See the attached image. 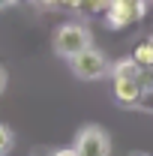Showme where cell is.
I'll use <instances>...</instances> for the list:
<instances>
[{
	"mask_svg": "<svg viewBox=\"0 0 153 156\" xmlns=\"http://www.w3.org/2000/svg\"><path fill=\"white\" fill-rule=\"evenodd\" d=\"M9 3H15V0H0V9H3V6H9Z\"/></svg>",
	"mask_w": 153,
	"mask_h": 156,
	"instance_id": "4fadbf2b",
	"label": "cell"
},
{
	"mask_svg": "<svg viewBox=\"0 0 153 156\" xmlns=\"http://www.w3.org/2000/svg\"><path fill=\"white\" fill-rule=\"evenodd\" d=\"M51 156H78V153H75V147H63V150H54Z\"/></svg>",
	"mask_w": 153,
	"mask_h": 156,
	"instance_id": "8fae6325",
	"label": "cell"
},
{
	"mask_svg": "<svg viewBox=\"0 0 153 156\" xmlns=\"http://www.w3.org/2000/svg\"><path fill=\"white\" fill-rule=\"evenodd\" d=\"M108 3H111V0H84V9H87V12H105Z\"/></svg>",
	"mask_w": 153,
	"mask_h": 156,
	"instance_id": "9c48e42d",
	"label": "cell"
},
{
	"mask_svg": "<svg viewBox=\"0 0 153 156\" xmlns=\"http://www.w3.org/2000/svg\"><path fill=\"white\" fill-rule=\"evenodd\" d=\"M75 153L78 156H108L111 153V141H108V135L99 126H84L78 132Z\"/></svg>",
	"mask_w": 153,
	"mask_h": 156,
	"instance_id": "277c9868",
	"label": "cell"
},
{
	"mask_svg": "<svg viewBox=\"0 0 153 156\" xmlns=\"http://www.w3.org/2000/svg\"><path fill=\"white\" fill-rule=\"evenodd\" d=\"M63 9H84V0H60Z\"/></svg>",
	"mask_w": 153,
	"mask_h": 156,
	"instance_id": "30bf717a",
	"label": "cell"
},
{
	"mask_svg": "<svg viewBox=\"0 0 153 156\" xmlns=\"http://www.w3.org/2000/svg\"><path fill=\"white\" fill-rule=\"evenodd\" d=\"M144 96L141 78H114V99L120 105H138Z\"/></svg>",
	"mask_w": 153,
	"mask_h": 156,
	"instance_id": "5b68a950",
	"label": "cell"
},
{
	"mask_svg": "<svg viewBox=\"0 0 153 156\" xmlns=\"http://www.w3.org/2000/svg\"><path fill=\"white\" fill-rule=\"evenodd\" d=\"M147 15V0H111L105 6V24L111 30H123L132 27Z\"/></svg>",
	"mask_w": 153,
	"mask_h": 156,
	"instance_id": "6da1fadb",
	"label": "cell"
},
{
	"mask_svg": "<svg viewBox=\"0 0 153 156\" xmlns=\"http://www.w3.org/2000/svg\"><path fill=\"white\" fill-rule=\"evenodd\" d=\"M3 81H6V78H3V69H0V90H3Z\"/></svg>",
	"mask_w": 153,
	"mask_h": 156,
	"instance_id": "5bb4252c",
	"label": "cell"
},
{
	"mask_svg": "<svg viewBox=\"0 0 153 156\" xmlns=\"http://www.w3.org/2000/svg\"><path fill=\"white\" fill-rule=\"evenodd\" d=\"M69 63H72V72H75L78 78H84V81H96V78H102L111 69L108 60L102 57L99 51H93V48H84L81 54L69 57Z\"/></svg>",
	"mask_w": 153,
	"mask_h": 156,
	"instance_id": "3957f363",
	"label": "cell"
},
{
	"mask_svg": "<svg viewBox=\"0 0 153 156\" xmlns=\"http://www.w3.org/2000/svg\"><path fill=\"white\" fill-rule=\"evenodd\" d=\"M111 72H114V78H141L144 69H141L132 57H123V60H117L114 66H111Z\"/></svg>",
	"mask_w": 153,
	"mask_h": 156,
	"instance_id": "52a82bcc",
	"label": "cell"
},
{
	"mask_svg": "<svg viewBox=\"0 0 153 156\" xmlns=\"http://www.w3.org/2000/svg\"><path fill=\"white\" fill-rule=\"evenodd\" d=\"M9 147H12V129L0 123V156L9 153Z\"/></svg>",
	"mask_w": 153,
	"mask_h": 156,
	"instance_id": "ba28073f",
	"label": "cell"
},
{
	"mask_svg": "<svg viewBox=\"0 0 153 156\" xmlns=\"http://www.w3.org/2000/svg\"><path fill=\"white\" fill-rule=\"evenodd\" d=\"M84 48H90V33L84 24H63L57 33H54V51L60 57H75Z\"/></svg>",
	"mask_w": 153,
	"mask_h": 156,
	"instance_id": "7a4b0ae2",
	"label": "cell"
},
{
	"mask_svg": "<svg viewBox=\"0 0 153 156\" xmlns=\"http://www.w3.org/2000/svg\"><path fill=\"white\" fill-rule=\"evenodd\" d=\"M39 6H48V9H54V6H60V0H36Z\"/></svg>",
	"mask_w": 153,
	"mask_h": 156,
	"instance_id": "7c38bea8",
	"label": "cell"
},
{
	"mask_svg": "<svg viewBox=\"0 0 153 156\" xmlns=\"http://www.w3.org/2000/svg\"><path fill=\"white\" fill-rule=\"evenodd\" d=\"M129 57H132L144 72H153V36L144 39V42H138V45L132 48V54H129Z\"/></svg>",
	"mask_w": 153,
	"mask_h": 156,
	"instance_id": "8992f818",
	"label": "cell"
}]
</instances>
